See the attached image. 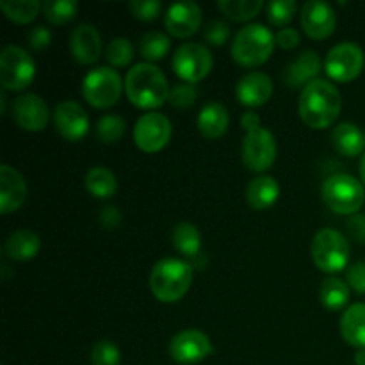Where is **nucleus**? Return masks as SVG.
<instances>
[{
    "label": "nucleus",
    "instance_id": "nucleus-7",
    "mask_svg": "<svg viewBox=\"0 0 365 365\" xmlns=\"http://www.w3.org/2000/svg\"><path fill=\"white\" fill-rule=\"evenodd\" d=\"M36 77V64L21 46L7 45L0 53V84L4 91H25Z\"/></svg>",
    "mask_w": 365,
    "mask_h": 365
},
{
    "label": "nucleus",
    "instance_id": "nucleus-1",
    "mask_svg": "<svg viewBox=\"0 0 365 365\" xmlns=\"http://www.w3.org/2000/svg\"><path fill=\"white\" fill-rule=\"evenodd\" d=\"M342 110L341 91L324 78H316L305 86L299 96L298 113L303 123L316 130H323L337 121Z\"/></svg>",
    "mask_w": 365,
    "mask_h": 365
},
{
    "label": "nucleus",
    "instance_id": "nucleus-13",
    "mask_svg": "<svg viewBox=\"0 0 365 365\" xmlns=\"http://www.w3.org/2000/svg\"><path fill=\"white\" fill-rule=\"evenodd\" d=\"M212 351L214 348L210 339L203 331L195 330V328L178 331L170 342V356L182 365L202 362Z\"/></svg>",
    "mask_w": 365,
    "mask_h": 365
},
{
    "label": "nucleus",
    "instance_id": "nucleus-44",
    "mask_svg": "<svg viewBox=\"0 0 365 365\" xmlns=\"http://www.w3.org/2000/svg\"><path fill=\"white\" fill-rule=\"evenodd\" d=\"M299 41H302V38H299V32L296 31V29H282L277 34V45L280 46V48L292 50L299 45Z\"/></svg>",
    "mask_w": 365,
    "mask_h": 365
},
{
    "label": "nucleus",
    "instance_id": "nucleus-39",
    "mask_svg": "<svg viewBox=\"0 0 365 365\" xmlns=\"http://www.w3.org/2000/svg\"><path fill=\"white\" fill-rule=\"evenodd\" d=\"M128 9L132 11L138 20L141 21H153L163 11V4L159 0H132L128 4Z\"/></svg>",
    "mask_w": 365,
    "mask_h": 365
},
{
    "label": "nucleus",
    "instance_id": "nucleus-10",
    "mask_svg": "<svg viewBox=\"0 0 365 365\" xmlns=\"http://www.w3.org/2000/svg\"><path fill=\"white\" fill-rule=\"evenodd\" d=\"M364 50L356 43L344 41L335 45L328 52L324 61V70L328 77L337 82H351L364 70Z\"/></svg>",
    "mask_w": 365,
    "mask_h": 365
},
{
    "label": "nucleus",
    "instance_id": "nucleus-29",
    "mask_svg": "<svg viewBox=\"0 0 365 365\" xmlns=\"http://www.w3.org/2000/svg\"><path fill=\"white\" fill-rule=\"evenodd\" d=\"M349 285L337 277H328L319 289V298L324 309L341 310L349 302Z\"/></svg>",
    "mask_w": 365,
    "mask_h": 365
},
{
    "label": "nucleus",
    "instance_id": "nucleus-31",
    "mask_svg": "<svg viewBox=\"0 0 365 365\" xmlns=\"http://www.w3.org/2000/svg\"><path fill=\"white\" fill-rule=\"evenodd\" d=\"M171 41L166 34L159 31H150L146 32L141 38V43H139V52L145 57L148 63H155V61L164 59L170 52Z\"/></svg>",
    "mask_w": 365,
    "mask_h": 365
},
{
    "label": "nucleus",
    "instance_id": "nucleus-28",
    "mask_svg": "<svg viewBox=\"0 0 365 365\" xmlns=\"http://www.w3.org/2000/svg\"><path fill=\"white\" fill-rule=\"evenodd\" d=\"M171 241L178 253H182L184 257H191V259H195L202 248V234L195 225L187 223V221H182L173 228Z\"/></svg>",
    "mask_w": 365,
    "mask_h": 365
},
{
    "label": "nucleus",
    "instance_id": "nucleus-45",
    "mask_svg": "<svg viewBox=\"0 0 365 365\" xmlns=\"http://www.w3.org/2000/svg\"><path fill=\"white\" fill-rule=\"evenodd\" d=\"M241 125L246 132H253L257 128H260V118L255 113H252V110H248V113L242 114Z\"/></svg>",
    "mask_w": 365,
    "mask_h": 365
},
{
    "label": "nucleus",
    "instance_id": "nucleus-41",
    "mask_svg": "<svg viewBox=\"0 0 365 365\" xmlns=\"http://www.w3.org/2000/svg\"><path fill=\"white\" fill-rule=\"evenodd\" d=\"M27 41L36 52H41V50L48 48L50 43H52V32L46 27H43V25H38V27H34L27 34Z\"/></svg>",
    "mask_w": 365,
    "mask_h": 365
},
{
    "label": "nucleus",
    "instance_id": "nucleus-2",
    "mask_svg": "<svg viewBox=\"0 0 365 365\" xmlns=\"http://www.w3.org/2000/svg\"><path fill=\"white\" fill-rule=\"evenodd\" d=\"M127 98L139 109H157L170 100V84L159 66L152 63H139L125 78Z\"/></svg>",
    "mask_w": 365,
    "mask_h": 365
},
{
    "label": "nucleus",
    "instance_id": "nucleus-9",
    "mask_svg": "<svg viewBox=\"0 0 365 365\" xmlns=\"http://www.w3.org/2000/svg\"><path fill=\"white\" fill-rule=\"evenodd\" d=\"M175 75L187 84H196L210 73L214 59L210 50L200 43H184L178 46L171 61Z\"/></svg>",
    "mask_w": 365,
    "mask_h": 365
},
{
    "label": "nucleus",
    "instance_id": "nucleus-24",
    "mask_svg": "<svg viewBox=\"0 0 365 365\" xmlns=\"http://www.w3.org/2000/svg\"><path fill=\"white\" fill-rule=\"evenodd\" d=\"M280 198V185L269 175H259L246 187V200L255 210L269 209Z\"/></svg>",
    "mask_w": 365,
    "mask_h": 365
},
{
    "label": "nucleus",
    "instance_id": "nucleus-37",
    "mask_svg": "<svg viewBox=\"0 0 365 365\" xmlns=\"http://www.w3.org/2000/svg\"><path fill=\"white\" fill-rule=\"evenodd\" d=\"M93 365H121V353L118 346L110 341L96 342L91 351Z\"/></svg>",
    "mask_w": 365,
    "mask_h": 365
},
{
    "label": "nucleus",
    "instance_id": "nucleus-30",
    "mask_svg": "<svg viewBox=\"0 0 365 365\" xmlns=\"http://www.w3.org/2000/svg\"><path fill=\"white\" fill-rule=\"evenodd\" d=\"M0 9L7 20L25 25L38 16L39 11L43 9V4L38 0H0Z\"/></svg>",
    "mask_w": 365,
    "mask_h": 365
},
{
    "label": "nucleus",
    "instance_id": "nucleus-26",
    "mask_svg": "<svg viewBox=\"0 0 365 365\" xmlns=\"http://www.w3.org/2000/svg\"><path fill=\"white\" fill-rule=\"evenodd\" d=\"M331 145L341 155L356 157L365 150V134L353 123H341L331 132Z\"/></svg>",
    "mask_w": 365,
    "mask_h": 365
},
{
    "label": "nucleus",
    "instance_id": "nucleus-42",
    "mask_svg": "<svg viewBox=\"0 0 365 365\" xmlns=\"http://www.w3.org/2000/svg\"><path fill=\"white\" fill-rule=\"evenodd\" d=\"M348 285L359 294H365V262H356L348 269Z\"/></svg>",
    "mask_w": 365,
    "mask_h": 365
},
{
    "label": "nucleus",
    "instance_id": "nucleus-47",
    "mask_svg": "<svg viewBox=\"0 0 365 365\" xmlns=\"http://www.w3.org/2000/svg\"><path fill=\"white\" fill-rule=\"evenodd\" d=\"M360 177H362V182L365 185V155L362 157V160H360Z\"/></svg>",
    "mask_w": 365,
    "mask_h": 365
},
{
    "label": "nucleus",
    "instance_id": "nucleus-16",
    "mask_svg": "<svg viewBox=\"0 0 365 365\" xmlns=\"http://www.w3.org/2000/svg\"><path fill=\"white\" fill-rule=\"evenodd\" d=\"M13 118L18 127L27 132H41L50 120L45 100L34 93H24L13 102Z\"/></svg>",
    "mask_w": 365,
    "mask_h": 365
},
{
    "label": "nucleus",
    "instance_id": "nucleus-33",
    "mask_svg": "<svg viewBox=\"0 0 365 365\" xmlns=\"http://www.w3.org/2000/svg\"><path fill=\"white\" fill-rule=\"evenodd\" d=\"M78 4L75 0H46L43 2V14L53 25H66L77 16Z\"/></svg>",
    "mask_w": 365,
    "mask_h": 365
},
{
    "label": "nucleus",
    "instance_id": "nucleus-25",
    "mask_svg": "<svg viewBox=\"0 0 365 365\" xmlns=\"http://www.w3.org/2000/svg\"><path fill=\"white\" fill-rule=\"evenodd\" d=\"M341 335L353 348L365 349V303H355L342 314Z\"/></svg>",
    "mask_w": 365,
    "mask_h": 365
},
{
    "label": "nucleus",
    "instance_id": "nucleus-15",
    "mask_svg": "<svg viewBox=\"0 0 365 365\" xmlns=\"http://www.w3.org/2000/svg\"><path fill=\"white\" fill-rule=\"evenodd\" d=\"M335 27H337V14L330 4L310 0L303 6L302 29L309 38L317 39V41L330 38Z\"/></svg>",
    "mask_w": 365,
    "mask_h": 365
},
{
    "label": "nucleus",
    "instance_id": "nucleus-40",
    "mask_svg": "<svg viewBox=\"0 0 365 365\" xmlns=\"http://www.w3.org/2000/svg\"><path fill=\"white\" fill-rule=\"evenodd\" d=\"M228 36H230V27L221 20L209 21L205 31H203V38L212 46H223L227 43Z\"/></svg>",
    "mask_w": 365,
    "mask_h": 365
},
{
    "label": "nucleus",
    "instance_id": "nucleus-5",
    "mask_svg": "<svg viewBox=\"0 0 365 365\" xmlns=\"http://www.w3.org/2000/svg\"><path fill=\"white\" fill-rule=\"evenodd\" d=\"M321 196L335 214H356L364 207L365 189L351 175L337 173L324 180Z\"/></svg>",
    "mask_w": 365,
    "mask_h": 365
},
{
    "label": "nucleus",
    "instance_id": "nucleus-17",
    "mask_svg": "<svg viewBox=\"0 0 365 365\" xmlns=\"http://www.w3.org/2000/svg\"><path fill=\"white\" fill-rule=\"evenodd\" d=\"M53 125L66 141L77 143L88 134L89 118L81 103L73 102V100H64L56 107Z\"/></svg>",
    "mask_w": 365,
    "mask_h": 365
},
{
    "label": "nucleus",
    "instance_id": "nucleus-3",
    "mask_svg": "<svg viewBox=\"0 0 365 365\" xmlns=\"http://www.w3.org/2000/svg\"><path fill=\"white\" fill-rule=\"evenodd\" d=\"M192 284V266L180 259H160L150 273V289L163 303H177Z\"/></svg>",
    "mask_w": 365,
    "mask_h": 365
},
{
    "label": "nucleus",
    "instance_id": "nucleus-38",
    "mask_svg": "<svg viewBox=\"0 0 365 365\" xmlns=\"http://www.w3.org/2000/svg\"><path fill=\"white\" fill-rule=\"evenodd\" d=\"M196 98H198V89L195 88V84L184 82V84H177L171 88L168 102L177 109H189L191 106H195Z\"/></svg>",
    "mask_w": 365,
    "mask_h": 365
},
{
    "label": "nucleus",
    "instance_id": "nucleus-11",
    "mask_svg": "<svg viewBox=\"0 0 365 365\" xmlns=\"http://www.w3.org/2000/svg\"><path fill=\"white\" fill-rule=\"evenodd\" d=\"M277 159V139L271 130L260 127L253 132H246L242 141V163L253 173L267 171Z\"/></svg>",
    "mask_w": 365,
    "mask_h": 365
},
{
    "label": "nucleus",
    "instance_id": "nucleus-8",
    "mask_svg": "<svg viewBox=\"0 0 365 365\" xmlns=\"http://www.w3.org/2000/svg\"><path fill=\"white\" fill-rule=\"evenodd\" d=\"M123 84L118 71L100 66L89 71L82 81V96L95 109H109L120 100Z\"/></svg>",
    "mask_w": 365,
    "mask_h": 365
},
{
    "label": "nucleus",
    "instance_id": "nucleus-27",
    "mask_svg": "<svg viewBox=\"0 0 365 365\" xmlns=\"http://www.w3.org/2000/svg\"><path fill=\"white\" fill-rule=\"evenodd\" d=\"M86 189L91 192L95 198L107 200L116 195L118 191V178L109 168L95 166L86 173L84 178Z\"/></svg>",
    "mask_w": 365,
    "mask_h": 365
},
{
    "label": "nucleus",
    "instance_id": "nucleus-23",
    "mask_svg": "<svg viewBox=\"0 0 365 365\" xmlns=\"http://www.w3.org/2000/svg\"><path fill=\"white\" fill-rule=\"evenodd\" d=\"M196 125H198V130L203 138L220 139L227 134L230 116H228V110L221 103L210 102L200 110Z\"/></svg>",
    "mask_w": 365,
    "mask_h": 365
},
{
    "label": "nucleus",
    "instance_id": "nucleus-32",
    "mask_svg": "<svg viewBox=\"0 0 365 365\" xmlns=\"http://www.w3.org/2000/svg\"><path fill=\"white\" fill-rule=\"evenodd\" d=\"M217 7L234 21H248L262 11V0H221Z\"/></svg>",
    "mask_w": 365,
    "mask_h": 365
},
{
    "label": "nucleus",
    "instance_id": "nucleus-35",
    "mask_svg": "<svg viewBox=\"0 0 365 365\" xmlns=\"http://www.w3.org/2000/svg\"><path fill=\"white\" fill-rule=\"evenodd\" d=\"M296 11H298V4L294 0H273L266 4L267 20L274 27H285L291 24Z\"/></svg>",
    "mask_w": 365,
    "mask_h": 365
},
{
    "label": "nucleus",
    "instance_id": "nucleus-19",
    "mask_svg": "<svg viewBox=\"0 0 365 365\" xmlns=\"http://www.w3.org/2000/svg\"><path fill=\"white\" fill-rule=\"evenodd\" d=\"M237 100L246 107H260L267 103L273 95V81L262 71L246 73L235 88Z\"/></svg>",
    "mask_w": 365,
    "mask_h": 365
},
{
    "label": "nucleus",
    "instance_id": "nucleus-43",
    "mask_svg": "<svg viewBox=\"0 0 365 365\" xmlns=\"http://www.w3.org/2000/svg\"><path fill=\"white\" fill-rule=\"evenodd\" d=\"M100 225H102L106 230H116L121 223V214L116 207H103L102 212L98 216Z\"/></svg>",
    "mask_w": 365,
    "mask_h": 365
},
{
    "label": "nucleus",
    "instance_id": "nucleus-36",
    "mask_svg": "<svg viewBox=\"0 0 365 365\" xmlns=\"http://www.w3.org/2000/svg\"><path fill=\"white\" fill-rule=\"evenodd\" d=\"M106 59L109 64L116 68H125L132 63L134 59V46H132L130 39L127 38H116L107 45Z\"/></svg>",
    "mask_w": 365,
    "mask_h": 365
},
{
    "label": "nucleus",
    "instance_id": "nucleus-12",
    "mask_svg": "<svg viewBox=\"0 0 365 365\" xmlns=\"http://www.w3.org/2000/svg\"><path fill=\"white\" fill-rule=\"evenodd\" d=\"M173 127L168 116L160 113L143 114L134 127V143L146 153L160 152L170 143Z\"/></svg>",
    "mask_w": 365,
    "mask_h": 365
},
{
    "label": "nucleus",
    "instance_id": "nucleus-6",
    "mask_svg": "<svg viewBox=\"0 0 365 365\" xmlns=\"http://www.w3.org/2000/svg\"><path fill=\"white\" fill-rule=\"evenodd\" d=\"M312 260L323 273L335 274L346 269L349 260V242L344 235L334 228H323L317 232L310 246Z\"/></svg>",
    "mask_w": 365,
    "mask_h": 365
},
{
    "label": "nucleus",
    "instance_id": "nucleus-14",
    "mask_svg": "<svg viewBox=\"0 0 365 365\" xmlns=\"http://www.w3.org/2000/svg\"><path fill=\"white\" fill-rule=\"evenodd\" d=\"M202 7L191 0L175 2L168 7L164 25L168 32L178 39H185L195 36L202 25Z\"/></svg>",
    "mask_w": 365,
    "mask_h": 365
},
{
    "label": "nucleus",
    "instance_id": "nucleus-34",
    "mask_svg": "<svg viewBox=\"0 0 365 365\" xmlns=\"http://www.w3.org/2000/svg\"><path fill=\"white\" fill-rule=\"evenodd\" d=\"M125 128H127V123L123 118L118 114H106L96 123L95 135L106 145H114L125 135Z\"/></svg>",
    "mask_w": 365,
    "mask_h": 365
},
{
    "label": "nucleus",
    "instance_id": "nucleus-21",
    "mask_svg": "<svg viewBox=\"0 0 365 365\" xmlns=\"http://www.w3.org/2000/svg\"><path fill=\"white\" fill-rule=\"evenodd\" d=\"M39 250H41V239L29 228L14 230L4 245V252L14 262H29L38 255Z\"/></svg>",
    "mask_w": 365,
    "mask_h": 365
},
{
    "label": "nucleus",
    "instance_id": "nucleus-46",
    "mask_svg": "<svg viewBox=\"0 0 365 365\" xmlns=\"http://www.w3.org/2000/svg\"><path fill=\"white\" fill-rule=\"evenodd\" d=\"M355 364L356 365H365V349H359V351H356Z\"/></svg>",
    "mask_w": 365,
    "mask_h": 365
},
{
    "label": "nucleus",
    "instance_id": "nucleus-20",
    "mask_svg": "<svg viewBox=\"0 0 365 365\" xmlns=\"http://www.w3.org/2000/svg\"><path fill=\"white\" fill-rule=\"evenodd\" d=\"M27 200V184L20 171L2 164L0 166V210L9 214L20 209Z\"/></svg>",
    "mask_w": 365,
    "mask_h": 365
},
{
    "label": "nucleus",
    "instance_id": "nucleus-22",
    "mask_svg": "<svg viewBox=\"0 0 365 365\" xmlns=\"http://www.w3.org/2000/svg\"><path fill=\"white\" fill-rule=\"evenodd\" d=\"M321 71V59L317 56V52L312 50H307L302 56H298V59L292 61L291 64L285 70L284 78L291 88H305L310 82L316 81L317 73Z\"/></svg>",
    "mask_w": 365,
    "mask_h": 365
},
{
    "label": "nucleus",
    "instance_id": "nucleus-4",
    "mask_svg": "<svg viewBox=\"0 0 365 365\" xmlns=\"http://www.w3.org/2000/svg\"><path fill=\"white\" fill-rule=\"evenodd\" d=\"M277 46V36L262 24H250L237 32L232 43V57L245 68L266 63Z\"/></svg>",
    "mask_w": 365,
    "mask_h": 365
},
{
    "label": "nucleus",
    "instance_id": "nucleus-18",
    "mask_svg": "<svg viewBox=\"0 0 365 365\" xmlns=\"http://www.w3.org/2000/svg\"><path fill=\"white\" fill-rule=\"evenodd\" d=\"M70 52L78 64H95L102 56V36L95 25L82 24L71 32Z\"/></svg>",
    "mask_w": 365,
    "mask_h": 365
}]
</instances>
